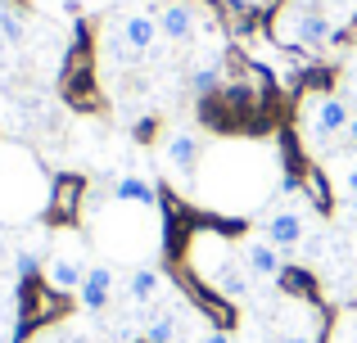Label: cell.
Segmentation results:
<instances>
[{
	"label": "cell",
	"mask_w": 357,
	"mask_h": 343,
	"mask_svg": "<svg viewBox=\"0 0 357 343\" xmlns=\"http://www.w3.org/2000/svg\"><path fill=\"white\" fill-rule=\"evenodd\" d=\"M340 190H344V194H349V199L357 203V163H349V168L340 172Z\"/></svg>",
	"instance_id": "cell-18"
},
{
	"label": "cell",
	"mask_w": 357,
	"mask_h": 343,
	"mask_svg": "<svg viewBox=\"0 0 357 343\" xmlns=\"http://www.w3.org/2000/svg\"><path fill=\"white\" fill-rule=\"evenodd\" d=\"M353 226H357V203H353Z\"/></svg>",
	"instance_id": "cell-23"
},
{
	"label": "cell",
	"mask_w": 357,
	"mask_h": 343,
	"mask_svg": "<svg viewBox=\"0 0 357 343\" xmlns=\"http://www.w3.org/2000/svg\"><path fill=\"white\" fill-rule=\"evenodd\" d=\"M199 343H231V335H227V330H208Z\"/></svg>",
	"instance_id": "cell-20"
},
{
	"label": "cell",
	"mask_w": 357,
	"mask_h": 343,
	"mask_svg": "<svg viewBox=\"0 0 357 343\" xmlns=\"http://www.w3.org/2000/svg\"><path fill=\"white\" fill-rule=\"evenodd\" d=\"M353 122V104L340 95H317L312 99V118H307V131H312V141H335V136H344Z\"/></svg>",
	"instance_id": "cell-1"
},
{
	"label": "cell",
	"mask_w": 357,
	"mask_h": 343,
	"mask_svg": "<svg viewBox=\"0 0 357 343\" xmlns=\"http://www.w3.org/2000/svg\"><path fill=\"white\" fill-rule=\"evenodd\" d=\"M340 5H357V0H340ZM321 14H326V0H321Z\"/></svg>",
	"instance_id": "cell-22"
},
{
	"label": "cell",
	"mask_w": 357,
	"mask_h": 343,
	"mask_svg": "<svg viewBox=\"0 0 357 343\" xmlns=\"http://www.w3.org/2000/svg\"><path fill=\"white\" fill-rule=\"evenodd\" d=\"M114 266H86V280H82V289H77V298H82V308L86 312H105L109 308V298H114Z\"/></svg>",
	"instance_id": "cell-8"
},
{
	"label": "cell",
	"mask_w": 357,
	"mask_h": 343,
	"mask_svg": "<svg viewBox=\"0 0 357 343\" xmlns=\"http://www.w3.org/2000/svg\"><path fill=\"white\" fill-rule=\"evenodd\" d=\"M353 118H357V99H353Z\"/></svg>",
	"instance_id": "cell-24"
},
{
	"label": "cell",
	"mask_w": 357,
	"mask_h": 343,
	"mask_svg": "<svg viewBox=\"0 0 357 343\" xmlns=\"http://www.w3.org/2000/svg\"><path fill=\"white\" fill-rule=\"evenodd\" d=\"M158 32L172 45L195 41V32H199V9H195L190 0H167V5L158 9Z\"/></svg>",
	"instance_id": "cell-2"
},
{
	"label": "cell",
	"mask_w": 357,
	"mask_h": 343,
	"mask_svg": "<svg viewBox=\"0 0 357 343\" xmlns=\"http://www.w3.org/2000/svg\"><path fill=\"white\" fill-rule=\"evenodd\" d=\"M303 235H307V221H303V212H298L294 203L267 212V221H262V239H271L276 248H298Z\"/></svg>",
	"instance_id": "cell-4"
},
{
	"label": "cell",
	"mask_w": 357,
	"mask_h": 343,
	"mask_svg": "<svg viewBox=\"0 0 357 343\" xmlns=\"http://www.w3.org/2000/svg\"><path fill=\"white\" fill-rule=\"evenodd\" d=\"M276 343H317V339L307 335V330H285V335H280Z\"/></svg>",
	"instance_id": "cell-19"
},
{
	"label": "cell",
	"mask_w": 357,
	"mask_h": 343,
	"mask_svg": "<svg viewBox=\"0 0 357 343\" xmlns=\"http://www.w3.org/2000/svg\"><path fill=\"white\" fill-rule=\"evenodd\" d=\"M14 271H18V280H32V276L41 271V253H36V248H18Z\"/></svg>",
	"instance_id": "cell-16"
},
{
	"label": "cell",
	"mask_w": 357,
	"mask_h": 343,
	"mask_svg": "<svg viewBox=\"0 0 357 343\" xmlns=\"http://www.w3.org/2000/svg\"><path fill=\"white\" fill-rule=\"evenodd\" d=\"M181 335V326H176L172 312H154V317H145V343H176Z\"/></svg>",
	"instance_id": "cell-12"
},
{
	"label": "cell",
	"mask_w": 357,
	"mask_h": 343,
	"mask_svg": "<svg viewBox=\"0 0 357 343\" xmlns=\"http://www.w3.org/2000/svg\"><path fill=\"white\" fill-rule=\"evenodd\" d=\"M280 285H285V294H294V298H312V276L307 271H280Z\"/></svg>",
	"instance_id": "cell-15"
},
{
	"label": "cell",
	"mask_w": 357,
	"mask_h": 343,
	"mask_svg": "<svg viewBox=\"0 0 357 343\" xmlns=\"http://www.w3.org/2000/svg\"><path fill=\"white\" fill-rule=\"evenodd\" d=\"M122 41H127L136 54H149L158 41H163V32H158V14H145V9L127 14V18H122Z\"/></svg>",
	"instance_id": "cell-7"
},
{
	"label": "cell",
	"mask_w": 357,
	"mask_h": 343,
	"mask_svg": "<svg viewBox=\"0 0 357 343\" xmlns=\"http://www.w3.org/2000/svg\"><path fill=\"white\" fill-rule=\"evenodd\" d=\"M0 36H5L9 45H18V41H23V18H18V9L0 5Z\"/></svg>",
	"instance_id": "cell-14"
},
{
	"label": "cell",
	"mask_w": 357,
	"mask_h": 343,
	"mask_svg": "<svg viewBox=\"0 0 357 343\" xmlns=\"http://www.w3.org/2000/svg\"><path fill=\"white\" fill-rule=\"evenodd\" d=\"M158 285H163V271H158V266H136V271L127 276V298L136 303V308H145L158 294Z\"/></svg>",
	"instance_id": "cell-11"
},
{
	"label": "cell",
	"mask_w": 357,
	"mask_h": 343,
	"mask_svg": "<svg viewBox=\"0 0 357 343\" xmlns=\"http://www.w3.org/2000/svg\"><path fill=\"white\" fill-rule=\"evenodd\" d=\"M109 199L114 203H127V208H140V212H158V185L140 172H127L109 185Z\"/></svg>",
	"instance_id": "cell-5"
},
{
	"label": "cell",
	"mask_w": 357,
	"mask_h": 343,
	"mask_svg": "<svg viewBox=\"0 0 357 343\" xmlns=\"http://www.w3.org/2000/svg\"><path fill=\"white\" fill-rule=\"evenodd\" d=\"M340 141H344V145H349V150H357V118H353V122H349V131H344V136H340Z\"/></svg>",
	"instance_id": "cell-21"
},
{
	"label": "cell",
	"mask_w": 357,
	"mask_h": 343,
	"mask_svg": "<svg viewBox=\"0 0 357 343\" xmlns=\"http://www.w3.org/2000/svg\"><path fill=\"white\" fill-rule=\"evenodd\" d=\"M244 5H258V0H244Z\"/></svg>",
	"instance_id": "cell-25"
},
{
	"label": "cell",
	"mask_w": 357,
	"mask_h": 343,
	"mask_svg": "<svg viewBox=\"0 0 357 343\" xmlns=\"http://www.w3.org/2000/svg\"><path fill=\"white\" fill-rule=\"evenodd\" d=\"M240 257H244V271L249 276H262V280H280V248L271 244V239H249V244H240Z\"/></svg>",
	"instance_id": "cell-6"
},
{
	"label": "cell",
	"mask_w": 357,
	"mask_h": 343,
	"mask_svg": "<svg viewBox=\"0 0 357 343\" xmlns=\"http://www.w3.org/2000/svg\"><path fill=\"white\" fill-rule=\"evenodd\" d=\"M163 159H167V168L181 176V181H190V176L199 172L204 141L195 131H172V136H163Z\"/></svg>",
	"instance_id": "cell-3"
},
{
	"label": "cell",
	"mask_w": 357,
	"mask_h": 343,
	"mask_svg": "<svg viewBox=\"0 0 357 343\" xmlns=\"http://www.w3.org/2000/svg\"><path fill=\"white\" fill-rule=\"evenodd\" d=\"M82 280H86V266H82V257H73V253H59L50 266H45V285H50L54 294H77Z\"/></svg>",
	"instance_id": "cell-9"
},
{
	"label": "cell",
	"mask_w": 357,
	"mask_h": 343,
	"mask_svg": "<svg viewBox=\"0 0 357 343\" xmlns=\"http://www.w3.org/2000/svg\"><path fill=\"white\" fill-rule=\"evenodd\" d=\"M218 90H222V68H218V63H199V68L190 72V95L213 99Z\"/></svg>",
	"instance_id": "cell-13"
},
{
	"label": "cell",
	"mask_w": 357,
	"mask_h": 343,
	"mask_svg": "<svg viewBox=\"0 0 357 343\" xmlns=\"http://www.w3.org/2000/svg\"><path fill=\"white\" fill-rule=\"evenodd\" d=\"M154 131H158V118H136V122H131V141H154Z\"/></svg>",
	"instance_id": "cell-17"
},
{
	"label": "cell",
	"mask_w": 357,
	"mask_h": 343,
	"mask_svg": "<svg viewBox=\"0 0 357 343\" xmlns=\"http://www.w3.org/2000/svg\"><path fill=\"white\" fill-rule=\"evenodd\" d=\"M77 199H82V176H54V194H50V217L54 221H73L77 217Z\"/></svg>",
	"instance_id": "cell-10"
}]
</instances>
